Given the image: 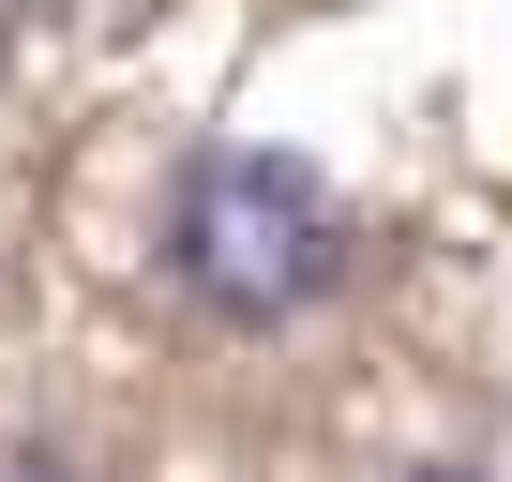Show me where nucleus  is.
<instances>
[{
  "instance_id": "f257e3e1",
  "label": "nucleus",
  "mask_w": 512,
  "mask_h": 482,
  "mask_svg": "<svg viewBox=\"0 0 512 482\" xmlns=\"http://www.w3.org/2000/svg\"><path fill=\"white\" fill-rule=\"evenodd\" d=\"M347 272V226H332V181L287 166V151H196L166 181V287L226 332H272L302 317L317 287Z\"/></svg>"
},
{
  "instance_id": "20e7f679",
  "label": "nucleus",
  "mask_w": 512,
  "mask_h": 482,
  "mask_svg": "<svg viewBox=\"0 0 512 482\" xmlns=\"http://www.w3.org/2000/svg\"><path fill=\"white\" fill-rule=\"evenodd\" d=\"M0 16H46V0H0Z\"/></svg>"
},
{
  "instance_id": "f03ea898",
  "label": "nucleus",
  "mask_w": 512,
  "mask_h": 482,
  "mask_svg": "<svg viewBox=\"0 0 512 482\" xmlns=\"http://www.w3.org/2000/svg\"><path fill=\"white\" fill-rule=\"evenodd\" d=\"M0 482H76V467H61V452H16V467H0Z\"/></svg>"
},
{
  "instance_id": "7ed1b4c3",
  "label": "nucleus",
  "mask_w": 512,
  "mask_h": 482,
  "mask_svg": "<svg viewBox=\"0 0 512 482\" xmlns=\"http://www.w3.org/2000/svg\"><path fill=\"white\" fill-rule=\"evenodd\" d=\"M407 482H482V467H407Z\"/></svg>"
}]
</instances>
